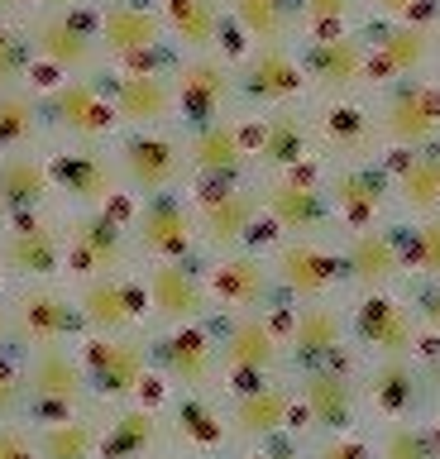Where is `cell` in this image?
I'll list each match as a JSON object with an SVG mask.
<instances>
[{
    "mask_svg": "<svg viewBox=\"0 0 440 459\" xmlns=\"http://www.w3.org/2000/svg\"><path fill=\"white\" fill-rule=\"evenodd\" d=\"M159 14H163L168 43H173L177 57H196V53L239 57L225 0H159Z\"/></svg>",
    "mask_w": 440,
    "mask_h": 459,
    "instance_id": "obj_38",
    "label": "cell"
},
{
    "mask_svg": "<svg viewBox=\"0 0 440 459\" xmlns=\"http://www.w3.org/2000/svg\"><path fill=\"white\" fill-rule=\"evenodd\" d=\"M306 168H321L311 100L254 115V178H288V172H306Z\"/></svg>",
    "mask_w": 440,
    "mask_h": 459,
    "instance_id": "obj_30",
    "label": "cell"
},
{
    "mask_svg": "<svg viewBox=\"0 0 440 459\" xmlns=\"http://www.w3.org/2000/svg\"><path fill=\"white\" fill-rule=\"evenodd\" d=\"M364 29L297 43V57H302V72H306V100H335V96L368 91V34Z\"/></svg>",
    "mask_w": 440,
    "mask_h": 459,
    "instance_id": "obj_27",
    "label": "cell"
},
{
    "mask_svg": "<svg viewBox=\"0 0 440 459\" xmlns=\"http://www.w3.org/2000/svg\"><path fill=\"white\" fill-rule=\"evenodd\" d=\"M130 239H134L139 264H182V258H202L192 192H163V196L130 201Z\"/></svg>",
    "mask_w": 440,
    "mask_h": 459,
    "instance_id": "obj_20",
    "label": "cell"
},
{
    "mask_svg": "<svg viewBox=\"0 0 440 459\" xmlns=\"http://www.w3.org/2000/svg\"><path fill=\"white\" fill-rule=\"evenodd\" d=\"M397 239H402L407 282H440V215L397 221Z\"/></svg>",
    "mask_w": 440,
    "mask_h": 459,
    "instance_id": "obj_44",
    "label": "cell"
},
{
    "mask_svg": "<svg viewBox=\"0 0 440 459\" xmlns=\"http://www.w3.org/2000/svg\"><path fill=\"white\" fill-rule=\"evenodd\" d=\"M407 301L417 311L426 350H440V282H407Z\"/></svg>",
    "mask_w": 440,
    "mask_h": 459,
    "instance_id": "obj_50",
    "label": "cell"
},
{
    "mask_svg": "<svg viewBox=\"0 0 440 459\" xmlns=\"http://www.w3.org/2000/svg\"><path fill=\"white\" fill-rule=\"evenodd\" d=\"M0 459H39L30 421H5V426H0Z\"/></svg>",
    "mask_w": 440,
    "mask_h": 459,
    "instance_id": "obj_53",
    "label": "cell"
},
{
    "mask_svg": "<svg viewBox=\"0 0 440 459\" xmlns=\"http://www.w3.org/2000/svg\"><path fill=\"white\" fill-rule=\"evenodd\" d=\"M168 440L173 459L235 455L225 426V393H173L168 397Z\"/></svg>",
    "mask_w": 440,
    "mask_h": 459,
    "instance_id": "obj_37",
    "label": "cell"
},
{
    "mask_svg": "<svg viewBox=\"0 0 440 459\" xmlns=\"http://www.w3.org/2000/svg\"><path fill=\"white\" fill-rule=\"evenodd\" d=\"M24 354V387H30V407L24 421L44 426L63 416L91 411V383L82 364V344H44V350H20Z\"/></svg>",
    "mask_w": 440,
    "mask_h": 459,
    "instance_id": "obj_7",
    "label": "cell"
},
{
    "mask_svg": "<svg viewBox=\"0 0 440 459\" xmlns=\"http://www.w3.org/2000/svg\"><path fill=\"white\" fill-rule=\"evenodd\" d=\"M364 387V426H397V421H426V368L421 359H374L359 364Z\"/></svg>",
    "mask_w": 440,
    "mask_h": 459,
    "instance_id": "obj_31",
    "label": "cell"
},
{
    "mask_svg": "<svg viewBox=\"0 0 440 459\" xmlns=\"http://www.w3.org/2000/svg\"><path fill=\"white\" fill-rule=\"evenodd\" d=\"M349 301V344L359 364L374 359H421L426 340L417 325V311L407 301V287H388V292H359Z\"/></svg>",
    "mask_w": 440,
    "mask_h": 459,
    "instance_id": "obj_6",
    "label": "cell"
},
{
    "mask_svg": "<svg viewBox=\"0 0 440 459\" xmlns=\"http://www.w3.org/2000/svg\"><path fill=\"white\" fill-rule=\"evenodd\" d=\"M220 330V393L268 383L288 373V340H282V307L216 321Z\"/></svg>",
    "mask_w": 440,
    "mask_h": 459,
    "instance_id": "obj_5",
    "label": "cell"
},
{
    "mask_svg": "<svg viewBox=\"0 0 440 459\" xmlns=\"http://www.w3.org/2000/svg\"><path fill=\"white\" fill-rule=\"evenodd\" d=\"M421 368H426V402H431V416H440V350H426Z\"/></svg>",
    "mask_w": 440,
    "mask_h": 459,
    "instance_id": "obj_54",
    "label": "cell"
},
{
    "mask_svg": "<svg viewBox=\"0 0 440 459\" xmlns=\"http://www.w3.org/2000/svg\"><path fill=\"white\" fill-rule=\"evenodd\" d=\"M39 211H58L53 172H48V143L0 158V221H20V215H39Z\"/></svg>",
    "mask_w": 440,
    "mask_h": 459,
    "instance_id": "obj_40",
    "label": "cell"
},
{
    "mask_svg": "<svg viewBox=\"0 0 440 459\" xmlns=\"http://www.w3.org/2000/svg\"><path fill=\"white\" fill-rule=\"evenodd\" d=\"M0 264H5L10 287L67 282L63 211H39V215H20V221H0Z\"/></svg>",
    "mask_w": 440,
    "mask_h": 459,
    "instance_id": "obj_19",
    "label": "cell"
},
{
    "mask_svg": "<svg viewBox=\"0 0 440 459\" xmlns=\"http://www.w3.org/2000/svg\"><path fill=\"white\" fill-rule=\"evenodd\" d=\"M120 168V186L130 201L163 196V192H192L187 178V149L177 129H120L110 139Z\"/></svg>",
    "mask_w": 440,
    "mask_h": 459,
    "instance_id": "obj_8",
    "label": "cell"
},
{
    "mask_svg": "<svg viewBox=\"0 0 440 459\" xmlns=\"http://www.w3.org/2000/svg\"><path fill=\"white\" fill-rule=\"evenodd\" d=\"M282 340H288V373L349 359L354 354V344H349V301L331 297V301L282 307Z\"/></svg>",
    "mask_w": 440,
    "mask_h": 459,
    "instance_id": "obj_25",
    "label": "cell"
},
{
    "mask_svg": "<svg viewBox=\"0 0 440 459\" xmlns=\"http://www.w3.org/2000/svg\"><path fill=\"white\" fill-rule=\"evenodd\" d=\"M187 149V178L192 186H220V182H249L254 178V115H220L211 125L177 129Z\"/></svg>",
    "mask_w": 440,
    "mask_h": 459,
    "instance_id": "obj_17",
    "label": "cell"
},
{
    "mask_svg": "<svg viewBox=\"0 0 440 459\" xmlns=\"http://www.w3.org/2000/svg\"><path fill=\"white\" fill-rule=\"evenodd\" d=\"M73 5H91V0H24V14H58Z\"/></svg>",
    "mask_w": 440,
    "mask_h": 459,
    "instance_id": "obj_55",
    "label": "cell"
},
{
    "mask_svg": "<svg viewBox=\"0 0 440 459\" xmlns=\"http://www.w3.org/2000/svg\"><path fill=\"white\" fill-rule=\"evenodd\" d=\"M235 459H306V436L292 430V436H278V440L249 445V450H235Z\"/></svg>",
    "mask_w": 440,
    "mask_h": 459,
    "instance_id": "obj_52",
    "label": "cell"
},
{
    "mask_svg": "<svg viewBox=\"0 0 440 459\" xmlns=\"http://www.w3.org/2000/svg\"><path fill=\"white\" fill-rule=\"evenodd\" d=\"M39 115H44L48 143H110L120 134L101 72L96 77H67L48 91H39Z\"/></svg>",
    "mask_w": 440,
    "mask_h": 459,
    "instance_id": "obj_16",
    "label": "cell"
},
{
    "mask_svg": "<svg viewBox=\"0 0 440 459\" xmlns=\"http://www.w3.org/2000/svg\"><path fill=\"white\" fill-rule=\"evenodd\" d=\"M168 387L153 378L144 397L101 407V459H173L168 440Z\"/></svg>",
    "mask_w": 440,
    "mask_h": 459,
    "instance_id": "obj_24",
    "label": "cell"
},
{
    "mask_svg": "<svg viewBox=\"0 0 440 459\" xmlns=\"http://www.w3.org/2000/svg\"><path fill=\"white\" fill-rule=\"evenodd\" d=\"M96 39H101L106 67H144V63H177L168 43L159 0H116L96 5Z\"/></svg>",
    "mask_w": 440,
    "mask_h": 459,
    "instance_id": "obj_21",
    "label": "cell"
},
{
    "mask_svg": "<svg viewBox=\"0 0 440 459\" xmlns=\"http://www.w3.org/2000/svg\"><path fill=\"white\" fill-rule=\"evenodd\" d=\"M368 91L388 82L411 77H440V48H436V10L411 14V20L368 24Z\"/></svg>",
    "mask_w": 440,
    "mask_h": 459,
    "instance_id": "obj_12",
    "label": "cell"
},
{
    "mask_svg": "<svg viewBox=\"0 0 440 459\" xmlns=\"http://www.w3.org/2000/svg\"><path fill=\"white\" fill-rule=\"evenodd\" d=\"M340 268H345V292H388V287H407V264H402V239H397V221L354 230V235H335Z\"/></svg>",
    "mask_w": 440,
    "mask_h": 459,
    "instance_id": "obj_36",
    "label": "cell"
},
{
    "mask_svg": "<svg viewBox=\"0 0 440 459\" xmlns=\"http://www.w3.org/2000/svg\"><path fill=\"white\" fill-rule=\"evenodd\" d=\"M10 321H15V350L82 344V316H77L73 282L10 287Z\"/></svg>",
    "mask_w": 440,
    "mask_h": 459,
    "instance_id": "obj_29",
    "label": "cell"
},
{
    "mask_svg": "<svg viewBox=\"0 0 440 459\" xmlns=\"http://www.w3.org/2000/svg\"><path fill=\"white\" fill-rule=\"evenodd\" d=\"M383 163H388L397 221L440 215V143H426L411 153H383Z\"/></svg>",
    "mask_w": 440,
    "mask_h": 459,
    "instance_id": "obj_39",
    "label": "cell"
},
{
    "mask_svg": "<svg viewBox=\"0 0 440 459\" xmlns=\"http://www.w3.org/2000/svg\"><path fill=\"white\" fill-rule=\"evenodd\" d=\"M30 407V387H24V354L5 350L0 354V426L5 421H24Z\"/></svg>",
    "mask_w": 440,
    "mask_h": 459,
    "instance_id": "obj_48",
    "label": "cell"
},
{
    "mask_svg": "<svg viewBox=\"0 0 440 459\" xmlns=\"http://www.w3.org/2000/svg\"><path fill=\"white\" fill-rule=\"evenodd\" d=\"M321 182L335 211V235H354V230H374L397 221L393 215V182L383 158H364V163H321Z\"/></svg>",
    "mask_w": 440,
    "mask_h": 459,
    "instance_id": "obj_23",
    "label": "cell"
},
{
    "mask_svg": "<svg viewBox=\"0 0 440 459\" xmlns=\"http://www.w3.org/2000/svg\"><path fill=\"white\" fill-rule=\"evenodd\" d=\"M15 350V321H10V292L0 297V354Z\"/></svg>",
    "mask_w": 440,
    "mask_h": 459,
    "instance_id": "obj_56",
    "label": "cell"
},
{
    "mask_svg": "<svg viewBox=\"0 0 440 459\" xmlns=\"http://www.w3.org/2000/svg\"><path fill=\"white\" fill-rule=\"evenodd\" d=\"M364 5L359 0H297V43L302 39H325V34H349L364 29Z\"/></svg>",
    "mask_w": 440,
    "mask_h": 459,
    "instance_id": "obj_45",
    "label": "cell"
},
{
    "mask_svg": "<svg viewBox=\"0 0 440 459\" xmlns=\"http://www.w3.org/2000/svg\"><path fill=\"white\" fill-rule=\"evenodd\" d=\"M39 459H101V407L34 426Z\"/></svg>",
    "mask_w": 440,
    "mask_h": 459,
    "instance_id": "obj_42",
    "label": "cell"
},
{
    "mask_svg": "<svg viewBox=\"0 0 440 459\" xmlns=\"http://www.w3.org/2000/svg\"><path fill=\"white\" fill-rule=\"evenodd\" d=\"M153 378L168 393H220V330L216 316L177 330H153Z\"/></svg>",
    "mask_w": 440,
    "mask_h": 459,
    "instance_id": "obj_13",
    "label": "cell"
},
{
    "mask_svg": "<svg viewBox=\"0 0 440 459\" xmlns=\"http://www.w3.org/2000/svg\"><path fill=\"white\" fill-rule=\"evenodd\" d=\"M106 100L116 110L120 129H177V100H173V63H144V67H106Z\"/></svg>",
    "mask_w": 440,
    "mask_h": 459,
    "instance_id": "obj_26",
    "label": "cell"
},
{
    "mask_svg": "<svg viewBox=\"0 0 440 459\" xmlns=\"http://www.w3.org/2000/svg\"><path fill=\"white\" fill-rule=\"evenodd\" d=\"M139 287H144L149 335L153 330H177V325L211 321L202 258H182V264H139Z\"/></svg>",
    "mask_w": 440,
    "mask_h": 459,
    "instance_id": "obj_28",
    "label": "cell"
},
{
    "mask_svg": "<svg viewBox=\"0 0 440 459\" xmlns=\"http://www.w3.org/2000/svg\"><path fill=\"white\" fill-rule=\"evenodd\" d=\"M235 43L263 48V43H297V0H225Z\"/></svg>",
    "mask_w": 440,
    "mask_h": 459,
    "instance_id": "obj_41",
    "label": "cell"
},
{
    "mask_svg": "<svg viewBox=\"0 0 440 459\" xmlns=\"http://www.w3.org/2000/svg\"><path fill=\"white\" fill-rule=\"evenodd\" d=\"M268 264H273V282H278L282 307L349 297L335 239H273L268 244Z\"/></svg>",
    "mask_w": 440,
    "mask_h": 459,
    "instance_id": "obj_22",
    "label": "cell"
},
{
    "mask_svg": "<svg viewBox=\"0 0 440 459\" xmlns=\"http://www.w3.org/2000/svg\"><path fill=\"white\" fill-rule=\"evenodd\" d=\"M39 143H48L44 115H39V91H30V86L0 91V158L39 149Z\"/></svg>",
    "mask_w": 440,
    "mask_h": 459,
    "instance_id": "obj_43",
    "label": "cell"
},
{
    "mask_svg": "<svg viewBox=\"0 0 440 459\" xmlns=\"http://www.w3.org/2000/svg\"><path fill=\"white\" fill-rule=\"evenodd\" d=\"M306 459H374L368 426L345 430V436H316V440H306Z\"/></svg>",
    "mask_w": 440,
    "mask_h": 459,
    "instance_id": "obj_49",
    "label": "cell"
},
{
    "mask_svg": "<svg viewBox=\"0 0 440 459\" xmlns=\"http://www.w3.org/2000/svg\"><path fill=\"white\" fill-rule=\"evenodd\" d=\"M311 125H316L321 163H364V158H383L378 120H374V100H368V91L364 96L311 100Z\"/></svg>",
    "mask_w": 440,
    "mask_h": 459,
    "instance_id": "obj_34",
    "label": "cell"
},
{
    "mask_svg": "<svg viewBox=\"0 0 440 459\" xmlns=\"http://www.w3.org/2000/svg\"><path fill=\"white\" fill-rule=\"evenodd\" d=\"M268 239H335V211L325 196L321 168L288 172V178H259Z\"/></svg>",
    "mask_w": 440,
    "mask_h": 459,
    "instance_id": "obj_11",
    "label": "cell"
},
{
    "mask_svg": "<svg viewBox=\"0 0 440 459\" xmlns=\"http://www.w3.org/2000/svg\"><path fill=\"white\" fill-rule=\"evenodd\" d=\"M34 77V43L24 20H0V91H20Z\"/></svg>",
    "mask_w": 440,
    "mask_h": 459,
    "instance_id": "obj_47",
    "label": "cell"
},
{
    "mask_svg": "<svg viewBox=\"0 0 440 459\" xmlns=\"http://www.w3.org/2000/svg\"><path fill=\"white\" fill-rule=\"evenodd\" d=\"M359 5H364V20H368V24L411 20V14H426V10H436L431 0H359Z\"/></svg>",
    "mask_w": 440,
    "mask_h": 459,
    "instance_id": "obj_51",
    "label": "cell"
},
{
    "mask_svg": "<svg viewBox=\"0 0 440 459\" xmlns=\"http://www.w3.org/2000/svg\"><path fill=\"white\" fill-rule=\"evenodd\" d=\"M368 440H374V459H440L431 416H426V421L368 426Z\"/></svg>",
    "mask_w": 440,
    "mask_h": 459,
    "instance_id": "obj_46",
    "label": "cell"
},
{
    "mask_svg": "<svg viewBox=\"0 0 440 459\" xmlns=\"http://www.w3.org/2000/svg\"><path fill=\"white\" fill-rule=\"evenodd\" d=\"M436 48H440V10H436Z\"/></svg>",
    "mask_w": 440,
    "mask_h": 459,
    "instance_id": "obj_60",
    "label": "cell"
},
{
    "mask_svg": "<svg viewBox=\"0 0 440 459\" xmlns=\"http://www.w3.org/2000/svg\"><path fill=\"white\" fill-rule=\"evenodd\" d=\"M225 426H230V445L249 450V445L278 440L297 430V397H292V373L239 393H225Z\"/></svg>",
    "mask_w": 440,
    "mask_h": 459,
    "instance_id": "obj_33",
    "label": "cell"
},
{
    "mask_svg": "<svg viewBox=\"0 0 440 459\" xmlns=\"http://www.w3.org/2000/svg\"><path fill=\"white\" fill-rule=\"evenodd\" d=\"M173 100H177V129L211 125L220 115H235V57L225 53H196L173 63Z\"/></svg>",
    "mask_w": 440,
    "mask_h": 459,
    "instance_id": "obj_32",
    "label": "cell"
},
{
    "mask_svg": "<svg viewBox=\"0 0 440 459\" xmlns=\"http://www.w3.org/2000/svg\"><path fill=\"white\" fill-rule=\"evenodd\" d=\"M10 292V282H5V264H0V297H5Z\"/></svg>",
    "mask_w": 440,
    "mask_h": 459,
    "instance_id": "obj_58",
    "label": "cell"
},
{
    "mask_svg": "<svg viewBox=\"0 0 440 459\" xmlns=\"http://www.w3.org/2000/svg\"><path fill=\"white\" fill-rule=\"evenodd\" d=\"M431 426H436V450H440V416H431Z\"/></svg>",
    "mask_w": 440,
    "mask_h": 459,
    "instance_id": "obj_59",
    "label": "cell"
},
{
    "mask_svg": "<svg viewBox=\"0 0 440 459\" xmlns=\"http://www.w3.org/2000/svg\"><path fill=\"white\" fill-rule=\"evenodd\" d=\"M82 364H87L96 407H120V402L144 397V387L153 383L149 330H134V335H87L82 340Z\"/></svg>",
    "mask_w": 440,
    "mask_h": 459,
    "instance_id": "obj_15",
    "label": "cell"
},
{
    "mask_svg": "<svg viewBox=\"0 0 440 459\" xmlns=\"http://www.w3.org/2000/svg\"><path fill=\"white\" fill-rule=\"evenodd\" d=\"M202 273H206V297H211V316L216 321H235V316L282 307L278 282H273V264H268V244L202 258Z\"/></svg>",
    "mask_w": 440,
    "mask_h": 459,
    "instance_id": "obj_14",
    "label": "cell"
},
{
    "mask_svg": "<svg viewBox=\"0 0 440 459\" xmlns=\"http://www.w3.org/2000/svg\"><path fill=\"white\" fill-rule=\"evenodd\" d=\"M196 206V239L202 258L254 249V244H273L263 225V201H259V178L249 182H220V186H192Z\"/></svg>",
    "mask_w": 440,
    "mask_h": 459,
    "instance_id": "obj_4",
    "label": "cell"
},
{
    "mask_svg": "<svg viewBox=\"0 0 440 459\" xmlns=\"http://www.w3.org/2000/svg\"><path fill=\"white\" fill-rule=\"evenodd\" d=\"M63 249H67V282H91V278L139 268V254L130 239V196L106 211L63 215Z\"/></svg>",
    "mask_w": 440,
    "mask_h": 459,
    "instance_id": "obj_3",
    "label": "cell"
},
{
    "mask_svg": "<svg viewBox=\"0 0 440 459\" xmlns=\"http://www.w3.org/2000/svg\"><path fill=\"white\" fill-rule=\"evenodd\" d=\"M431 5H436V10H440V0H431Z\"/></svg>",
    "mask_w": 440,
    "mask_h": 459,
    "instance_id": "obj_63",
    "label": "cell"
},
{
    "mask_svg": "<svg viewBox=\"0 0 440 459\" xmlns=\"http://www.w3.org/2000/svg\"><path fill=\"white\" fill-rule=\"evenodd\" d=\"M368 100H374L383 153H411L426 143H440V77L388 82L368 91Z\"/></svg>",
    "mask_w": 440,
    "mask_h": 459,
    "instance_id": "obj_10",
    "label": "cell"
},
{
    "mask_svg": "<svg viewBox=\"0 0 440 459\" xmlns=\"http://www.w3.org/2000/svg\"><path fill=\"white\" fill-rule=\"evenodd\" d=\"M34 43V77L30 91H48L67 77H96L106 72V53L96 39V5H73L58 14H24Z\"/></svg>",
    "mask_w": 440,
    "mask_h": 459,
    "instance_id": "obj_1",
    "label": "cell"
},
{
    "mask_svg": "<svg viewBox=\"0 0 440 459\" xmlns=\"http://www.w3.org/2000/svg\"><path fill=\"white\" fill-rule=\"evenodd\" d=\"M91 5H116V0H91Z\"/></svg>",
    "mask_w": 440,
    "mask_h": 459,
    "instance_id": "obj_62",
    "label": "cell"
},
{
    "mask_svg": "<svg viewBox=\"0 0 440 459\" xmlns=\"http://www.w3.org/2000/svg\"><path fill=\"white\" fill-rule=\"evenodd\" d=\"M235 100L239 115H268L282 106H306V72L297 43H263L235 57Z\"/></svg>",
    "mask_w": 440,
    "mask_h": 459,
    "instance_id": "obj_18",
    "label": "cell"
},
{
    "mask_svg": "<svg viewBox=\"0 0 440 459\" xmlns=\"http://www.w3.org/2000/svg\"><path fill=\"white\" fill-rule=\"evenodd\" d=\"M202 459H235V455H202Z\"/></svg>",
    "mask_w": 440,
    "mask_h": 459,
    "instance_id": "obj_61",
    "label": "cell"
},
{
    "mask_svg": "<svg viewBox=\"0 0 440 459\" xmlns=\"http://www.w3.org/2000/svg\"><path fill=\"white\" fill-rule=\"evenodd\" d=\"M73 297H77V316H82V340L87 335H134V330H149L139 268L110 273V278H91V282H73Z\"/></svg>",
    "mask_w": 440,
    "mask_h": 459,
    "instance_id": "obj_35",
    "label": "cell"
},
{
    "mask_svg": "<svg viewBox=\"0 0 440 459\" xmlns=\"http://www.w3.org/2000/svg\"><path fill=\"white\" fill-rule=\"evenodd\" d=\"M292 397H297V430L306 440L359 430L364 426L359 359L349 354V359H335V364H321V368H297Z\"/></svg>",
    "mask_w": 440,
    "mask_h": 459,
    "instance_id": "obj_2",
    "label": "cell"
},
{
    "mask_svg": "<svg viewBox=\"0 0 440 459\" xmlns=\"http://www.w3.org/2000/svg\"><path fill=\"white\" fill-rule=\"evenodd\" d=\"M48 172H53V201H58L63 215L106 211L125 201L110 143H48Z\"/></svg>",
    "mask_w": 440,
    "mask_h": 459,
    "instance_id": "obj_9",
    "label": "cell"
},
{
    "mask_svg": "<svg viewBox=\"0 0 440 459\" xmlns=\"http://www.w3.org/2000/svg\"><path fill=\"white\" fill-rule=\"evenodd\" d=\"M0 20H24V0H0Z\"/></svg>",
    "mask_w": 440,
    "mask_h": 459,
    "instance_id": "obj_57",
    "label": "cell"
}]
</instances>
